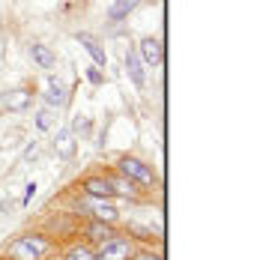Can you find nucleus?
I'll list each match as a JSON object with an SVG mask.
<instances>
[{
    "label": "nucleus",
    "instance_id": "20e7f679",
    "mask_svg": "<svg viewBox=\"0 0 260 260\" xmlns=\"http://www.w3.org/2000/svg\"><path fill=\"white\" fill-rule=\"evenodd\" d=\"M81 191L87 198H99V201H111L114 198V185L108 177H84L81 180Z\"/></svg>",
    "mask_w": 260,
    "mask_h": 260
},
{
    "label": "nucleus",
    "instance_id": "9b49d317",
    "mask_svg": "<svg viewBox=\"0 0 260 260\" xmlns=\"http://www.w3.org/2000/svg\"><path fill=\"white\" fill-rule=\"evenodd\" d=\"M30 57H33V63H39L42 69H51L54 63H57V57L48 45H30Z\"/></svg>",
    "mask_w": 260,
    "mask_h": 260
},
{
    "label": "nucleus",
    "instance_id": "6ab92c4d",
    "mask_svg": "<svg viewBox=\"0 0 260 260\" xmlns=\"http://www.w3.org/2000/svg\"><path fill=\"white\" fill-rule=\"evenodd\" d=\"M129 234H141V239H153V231H147L141 224H129Z\"/></svg>",
    "mask_w": 260,
    "mask_h": 260
},
{
    "label": "nucleus",
    "instance_id": "ddd939ff",
    "mask_svg": "<svg viewBox=\"0 0 260 260\" xmlns=\"http://www.w3.org/2000/svg\"><path fill=\"white\" fill-rule=\"evenodd\" d=\"M108 180H111V185H114V194H126V198H135V194H138L135 182H129L123 174H108Z\"/></svg>",
    "mask_w": 260,
    "mask_h": 260
},
{
    "label": "nucleus",
    "instance_id": "f257e3e1",
    "mask_svg": "<svg viewBox=\"0 0 260 260\" xmlns=\"http://www.w3.org/2000/svg\"><path fill=\"white\" fill-rule=\"evenodd\" d=\"M51 251V239L39 234H27V236H18L15 242H9L6 254L12 260H42L45 254Z\"/></svg>",
    "mask_w": 260,
    "mask_h": 260
},
{
    "label": "nucleus",
    "instance_id": "dca6fc26",
    "mask_svg": "<svg viewBox=\"0 0 260 260\" xmlns=\"http://www.w3.org/2000/svg\"><path fill=\"white\" fill-rule=\"evenodd\" d=\"M87 81H90V84H96V87H99V84H102V81H105L102 69H99V66H87Z\"/></svg>",
    "mask_w": 260,
    "mask_h": 260
},
{
    "label": "nucleus",
    "instance_id": "a211bd4d",
    "mask_svg": "<svg viewBox=\"0 0 260 260\" xmlns=\"http://www.w3.org/2000/svg\"><path fill=\"white\" fill-rule=\"evenodd\" d=\"M36 126H39L42 132H45V129H51V114H48V111H42V114L36 117Z\"/></svg>",
    "mask_w": 260,
    "mask_h": 260
},
{
    "label": "nucleus",
    "instance_id": "f03ea898",
    "mask_svg": "<svg viewBox=\"0 0 260 260\" xmlns=\"http://www.w3.org/2000/svg\"><path fill=\"white\" fill-rule=\"evenodd\" d=\"M117 168H120L117 174H123V177H126L129 182H135V185H144V188L156 185V174H153V168H150V165H144L141 158H135V156H123Z\"/></svg>",
    "mask_w": 260,
    "mask_h": 260
},
{
    "label": "nucleus",
    "instance_id": "39448f33",
    "mask_svg": "<svg viewBox=\"0 0 260 260\" xmlns=\"http://www.w3.org/2000/svg\"><path fill=\"white\" fill-rule=\"evenodd\" d=\"M87 212L93 215V221H105V224H114V221L120 218L117 207H114L111 201H99V198H90V204H87Z\"/></svg>",
    "mask_w": 260,
    "mask_h": 260
},
{
    "label": "nucleus",
    "instance_id": "2eb2a0df",
    "mask_svg": "<svg viewBox=\"0 0 260 260\" xmlns=\"http://www.w3.org/2000/svg\"><path fill=\"white\" fill-rule=\"evenodd\" d=\"M66 260H93V251L87 248V245H78V248H72L69 251V257Z\"/></svg>",
    "mask_w": 260,
    "mask_h": 260
},
{
    "label": "nucleus",
    "instance_id": "0eeeda50",
    "mask_svg": "<svg viewBox=\"0 0 260 260\" xmlns=\"http://www.w3.org/2000/svg\"><path fill=\"white\" fill-rule=\"evenodd\" d=\"M138 57H141V63H147V66H158V63L165 60V48H161L158 39L147 36V39L138 45Z\"/></svg>",
    "mask_w": 260,
    "mask_h": 260
},
{
    "label": "nucleus",
    "instance_id": "423d86ee",
    "mask_svg": "<svg viewBox=\"0 0 260 260\" xmlns=\"http://www.w3.org/2000/svg\"><path fill=\"white\" fill-rule=\"evenodd\" d=\"M42 99L51 105V108H63V105L69 102V90H66V84H63L60 78L48 75V84H45V93H42Z\"/></svg>",
    "mask_w": 260,
    "mask_h": 260
},
{
    "label": "nucleus",
    "instance_id": "6e6552de",
    "mask_svg": "<svg viewBox=\"0 0 260 260\" xmlns=\"http://www.w3.org/2000/svg\"><path fill=\"white\" fill-rule=\"evenodd\" d=\"M126 72H129V78L135 87H144L147 84V75H144V63H141V57H138V51L135 48H129V54H126Z\"/></svg>",
    "mask_w": 260,
    "mask_h": 260
},
{
    "label": "nucleus",
    "instance_id": "1a4fd4ad",
    "mask_svg": "<svg viewBox=\"0 0 260 260\" xmlns=\"http://www.w3.org/2000/svg\"><path fill=\"white\" fill-rule=\"evenodd\" d=\"M84 234H87V239H90V242L102 245V242H108V239H114V236H117V231H114L111 224H105V221H90Z\"/></svg>",
    "mask_w": 260,
    "mask_h": 260
},
{
    "label": "nucleus",
    "instance_id": "f8f14e48",
    "mask_svg": "<svg viewBox=\"0 0 260 260\" xmlns=\"http://www.w3.org/2000/svg\"><path fill=\"white\" fill-rule=\"evenodd\" d=\"M3 105L9 111H24L27 105H30V90H12V93H6L3 96Z\"/></svg>",
    "mask_w": 260,
    "mask_h": 260
},
{
    "label": "nucleus",
    "instance_id": "412c9836",
    "mask_svg": "<svg viewBox=\"0 0 260 260\" xmlns=\"http://www.w3.org/2000/svg\"><path fill=\"white\" fill-rule=\"evenodd\" d=\"M132 260H161V254H150V251H144V254H132Z\"/></svg>",
    "mask_w": 260,
    "mask_h": 260
},
{
    "label": "nucleus",
    "instance_id": "f3484780",
    "mask_svg": "<svg viewBox=\"0 0 260 260\" xmlns=\"http://www.w3.org/2000/svg\"><path fill=\"white\" fill-rule=\"evenodd\" d=\"M72 150H75V147H72V141H69V132H60V153H63V156H72Z\"/></svg>",
    "mask_w": 260,
    "mask_h": 260
},
{
    "label": "nucleus",
    "instance_id": "4468645a",
    "mask_svg": "<svg viewBox=\"0 0 260 260\" xmlns=\"http://www.w3.org/2000/svg\"><path fill=\"white\" fill-rule=\"evenodd\" d=\"M135 6H138V0H117V3L108 9V18H111V21H123Z\"/></svg>",
    "mask_w": 260,
    "mask_h": 260
},
{
    "label": "nucleus",
    "instance_id": "aec40b11",
    "mask_svg": "<svg viewBox=\"0 0 260 260\" xmlns=\"http://www.w3.org/2000/svg\"><path fill=\"white\" fill-rule=\"evenodd\" d=\"M33 194H36V182H30V185H27V191H24V207L33 201Z\"/></svg>",
    "mask_w": 260,
    "mask_h": 260
},
{
    "label": "nucleus",
    "instance_id": "9d476101",
    "mask_svg": "<svg viewBox=\"0 0 260 260\" xmlns=\"http://www.w3.org/2000/svg\"><path fill=\"white\" fill-rule=\"evenodd\" d=\"M78 42L87 48V54L93 57V63H96V66H108V54H105V48L93 39V36H90V33H78Z\"/></svg>",
    "mask_w": 260,
    "mask_h": 260
},
{
    "label": "nucleus",
    "instance_id": "7ed1b4c3",
    "mask_svg": "<svg viewBox=\"0 0 260 260\" xmlns=\"http://www.w3.org/2000/svg\"><path fill=\"white\" fill-rule=\"evenodd\" d=\"M135 254V245H132L129 236H114V239H108L102 245H96V251H93V260H132Z\"/></svg>",
    "mask_w": 260,
    "mask_h": 260
},
{
    "label": "nucleus",
    "instance_id": "4be33fe9",
    "mask_svg": "<svg viewBox=\"0 0 260 260\" xmlns=\"http://www.w3.org/2000/svg\"><path fill=\"white\" fill-rule=\"evenodd\" d=\"M81 129H90V120H75V132Z\"/></svg>",
    "mask_w": 260,
    "mask_h": 260
}]
</instances>
